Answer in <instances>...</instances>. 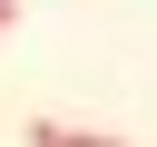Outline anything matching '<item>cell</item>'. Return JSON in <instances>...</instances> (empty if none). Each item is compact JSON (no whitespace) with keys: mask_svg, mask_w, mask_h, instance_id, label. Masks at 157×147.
I'll return each mask as SVG.
<instances>
[{"mask_svg":"<svg viewBox=\"0 0 157 147\" xmlns=\"http://www.w3.org/2000/svg\"><path fill=\"white\" fill-rule=\"evenodd\" d=\"M29 147H128L108 127H69V118H29Z\"/></svg>","mask_w":157,"mask_h":147,"instance_id":"obj_1","label":"cell"},{"mask_svg":"<svg viewBox=\"0 0 157 147\" xmlns=\"http://www.w3.org/2000/svg\"><path fill=\"white\" fill-rule=\"evenodd\" d=\"M0 29H20V0H0Z\"/></svg>","mask_w":157,"mask_h":147,"instance_id":"obj_2","label":"cell"}]
</instances>
